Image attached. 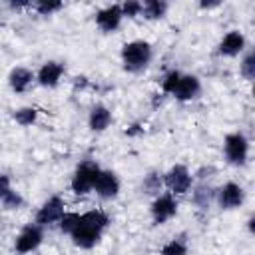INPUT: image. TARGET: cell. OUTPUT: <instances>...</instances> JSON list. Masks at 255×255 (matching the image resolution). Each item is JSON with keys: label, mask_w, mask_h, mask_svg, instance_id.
<instances>
[{"label": "cell", "mask_w": 255, "mask_h": 255, "mask_svg": "<svg viewBox=\"0 0 255 255\" xmlns=\"http://www.w3.org/2000/svg\"><path fill=\"white\" fill-rule=\"evenodd\" d=\"M223 2L221 0H199V10H215V8H219Z\"/></svg>", "instance_id": "29"}, {"label": "cell", "mask_w": 255, "mask_h": 255, "mask_svg": "<svg viewBox=\"0 0 255 255\" xmlns=\"http://www.w3.org/2000/svg\"><path fill=\"white\" fill-rule=\"evenodd\" d=\"M12 120H14L18 126H22V128H30V126H34V124L38 122V110L32 108V106L18 108V110H14V114H12Z\"/></svg>", "instance_id": "23"}, {"label": "cell", "mask_w": 255, "mask_h": 255, "mask_svg": "<svg viewBox=\"0 0 255 255\" xmlns=\"http://www.w3.org/2000/svg\"><path fill=\"white\" fill-rule=\"evenodd\" d=\"M215 191H217V187H211L207 181H197L191 189L193 205L201 211H207L211 207V203H215Z\"/></svg>", "instance_id": "17"}, {"label": "cell", "mask_w": 255, "mask_h": 255, "mask_svg": "<svg viewBox=\"0 0 255 255\" xmlns=\"http://www.w3.org/2000/svg\"><path fill=\"white\" fill-rule=\"evenodd\" d=\"M64 74H66V66H64V62L48 60V62H44V64L38 68V72H36V84L42 86V88L52 90V88L60 86Z\"/></svg>", "instance_id": "12"}, {"label": "cell", "mask_w": 255, "mask_h": 255, "mask_svg": "<svg viewBox=\"0 0 255 255\" xmlns=\"http://www.w3.org/2000/svg\"><path fill=\"white\" fill-rule=\"evenodd\" d=\"M36 82V72H32L26 66H14L8 74V86L14 94H24L30 90V86Z\"/></svg>", "instance_id": "15"}, {"label": "cell", "mask_w": 255, "mask_h": 255, "mask_svg": "<svg viewBox=\"0 0 255 255\" xmlns=\"http://www.w3.org/2000/svg\"><path fill=\"white\" fill-rule=\"evenodd\" d=\"M42 241H44V227L38 225L36 221L26 223L14 239V251L18 255H28V253L36 251L42 245Z\"/></svg>", "instance_id": "8"}, {"label": "cell", "mask_w": 255, "mask_h": 255, "mask_svg": "<svg viewBox=\"0 0 255 255\" xmlns=\"http://www.w3.org/2000/svg\"><path fill=\"white\" fill-rule=\"evenodd\" d=\"M64 213H66V201H64V197L62 195H50L38 207L34 221L38 225H42L44 229L46 227H54V225L58 227V223H60V219H62Z\"/></svg>", "instance_id": "7"}, {"label": "cell", "mask_w": 255, "mask_h": 255, "mask_svg": "<svg viewBox=\"0 0 255 255\" xmlns=\"http://www.w3.org/2000/svg\"><path fill=\"white\" fill-rule=\"evenodd\" d=\"M100 171L102 167L94 161V159H86V161H80L70 177V189L74 195H88L94 191L96 187V181L100 177Z\"/></svg>", "instance_id": "3"}, {"label": "cell", "mask_w": 255, "mask_h": 255, "mask_svg": "<svg viewBox=\"0 0 255 255\" xmlns=\"http://www.w3.org/2000/svg\"><path fill=\"white\" fill-rule=\"evenodd\" d=\"M6 6L12 12H20V10H32V2L30 0H8Z\"/></svg>", "instance_id": "28"}, {"label": "cell", "mask_w": 255, "mask_h": 255, "mask_svg": "<svg viewBox=\"0 0 255 255\" xmlns=\"http://www.w3.org/2000/svg\"><path fill=\"white\" fill-rule=\"evenodd\" d=\"M247 231H249V233L255 237V213H253V215L247 219Z\"/></svg>", "instance_id": "30"}, {"label": "cell", "mask_w": 255, "mask_h": 255, "mask_svg": "<svg viewBox=\"0 0 255 255\" xmlns=\"http://www.w3.org/2000/svg\"><path fill=\"white\" fill-rule=\"evenodd\" d=\"M122 12H124V18H137L143 12V2L126 0V2H122Z\"/></svg>", "instance_id": "27"}, {"label": "cell", "mask_w": 255, "mask_h": 255, "mask_svg": "<svg viewBox=\"0 0 255 255\" xmlns=\"http://www.w3.org/2000/svg\"><path fill=\"white\" fill-rule=\"evenodd\" d=\"M120 191H122V181H120L118 173L112 171V169H104L102 167L100 177H98L96 187H94V193L104 201H112V199H116L120 195Z\"/></svg>", "instance_id": "13"}, {"label": "cell", "mask_w": 255, "mask_h": 255, "mask_svg": "<svg viewBox=\"0 0 255 255\" xmlns=\"http://www.w3.org/2000/svg\"><path fill=\"white\" fill-rule=\"evenodd\" d=\"M122 68L128 74H141L149 68L153 60V46L147 40H129L122 46L120 52Z\"/></svg>", "instance_id": "2"}, {"label": "cell", "mask_w": 255, "mask_h": 255, "mask_svg": "<svg viewBox=\"0 0 255 255\" xmlns=\"http://www.w3.org/2000/svg\"><path fill=\"white\" fill-rule=\"evenodd\" d=\"M32 10L38 16H52L60 10H64V2H56V0H36L32 2Z\"/></svg>", "instance_id": "24"}, {"label": "cell", "mask_w": 255, "mask_h": 255, "mask_svg": "<svg viewBox=\"0 0 255 255\" xmlns=\"http://www.w3.org/2000/svg\"><path fill=\"white\" fill-rule=\"evenodd\" d=\"M114 122V116H112V110L106 106V104H96L90 108L88 112V128L96 133H102L106 131Z\"/></svg>", "instance_id": "16"}, {"label": "cell", "mask_w": 255, "mask_h": 255, "mask_svg": "<svg viewBox=\"0 0 255 255\" xmlns=\"http://www.w3.org/2000/svg\"><path fill=\"white\" fill-rule=\"evenodd\" d=\"M239 74L247 82H255V46L247 48L239 62Z\"/></svg>", "instance_id": "20"}, {"label": "cell", "mask_w": 255, "mask_h": 255, "mask_svg": "<svg viewBox=\"0 0 255 255\" xmlns=\"http://www.w3.org/2000/svg\"><path fill=\"white\" fill-rule=\"evenodd\" d=\"M177 209H179V203H177V197L173 193H169V191L159 193L149 203L151 223L153 225H165L167 221H171L177 215Z\"/></svg>", "instance_id": "6"}, {"label": "cell", "mask_w": 255, "mask_h": 255, "mask_svg": "<svg viewBox=\"0 0 255 255\" xmlns=\"http://www.w3.org/2000/svg\"><path fill=\"white\" fill-rule=\"evenodd\" d=\"M108 225H110V215L104 209L84 211L80 217V223L74 229V233L70 235V239L78 249H86V251L94 249L102 241V235L108 229Z\"/></svg>", "instance_id": "1"}, {"label": "cell", "mask_w": 255, "mask_h": 255, "mask_svg": "<svg viewBox=\"0 0 255 255\" xmlns=\"http://www.w3.org/2000/svg\"><path fill=\"white\" fill-rule=\"evenodd\" d=\"M243 201H245V189L237 181H225L215 191V203L223 211H233L241 207Z\"/></svg>", "instance_id": "9"}, {"label": "cell", "mask_w": 255, "mask_h": 255, "mask_svg": "<svg viewBox=\"0 0 255 255\" xmlns=\"http://www.w3.org/2000/svg\"><path fill=\"white\" fill-rule=\"evenodd\" d=\"M163 185L169 193L177 195H185L193 189L195 185V177L191 173V169L183 163H175L171 165L167 171H163Z\"/></svg>", "instance_id": "5"}, {"label": "cell", "mask_w": 255, "mask_h": 255, "mask_svg": "<svg viewBox=\"0 0 255 255\" xmlns=\"http://www.w3.org/2000/svg\"><path fill=\"white\" fill-rule=\"evenodd\" d=\"M0 205L4 211H18L24 207V197L18 189H8L4 193H0Z\"/></svg>", "instance_id": "21"}, {"label": "cell", "mask_w": 255, "mask_h": 255, "mask_svg": "<svg viewBox=\"0 0 255 255\" xmlns=\"http://www.w3.org/2000/svg\"><path fill=\"white\" fill-rule=\"evenodd\" d=\"M247 50V38L241 30H229L227 34L221 36L217 44V54L221 58H237Z\"/></svg>", "instance_id": "11"}, {"label": "cell", "mask_w": 255, "mask_h": 255, "mask_svg": "<svg viewBox=\"0 0 255 255\" xmlns=\"http://www.w3.org/2000/svg\"><path fill=\"white\" fill-rule=\"evenodd\" d=\"M187 253H189V245H187L183 235H177V237L169 239L159 249V255H187Z\"/></svg>", "instance_id": "22"}, {"label": "cell", "mask_w": 255, "mask_h": 255, "mask_svg": "<svg viewBox=\"0 0 255 255\" xmlns=\"http://www.w3.org/2000/svg\"><path fill=\"white\" fill-rule=\"evenodd\" d=\"M80 217H82V213H78V211H66V213L62 215L60 223H58L60 233H64V235H72L74 229H76L78 223H80Z\"/></svg>", "instance_id": "25"}, {"label": "cell", "mask_w": 255, "mask_h": 255, "mask_svg": "<svg viewBox=\"0 0 255 255\" xmlns=\"http://www.w3.org/2000/svg\"><path fill=\"white\" fill-rule=\"evenodd\" d=\"M167 10H169V2H165V0H145L141 16L145 20H149V22H155V20L165 18Z\"/></svg>", "instance_id": "19"}, {"label": "cell", "mask_w": 255, "mask_h": 255, "mask_svg": "<svg viewBox=\"0 0 255 255\" xmlns=\"http://www.w3.org/2000/svg\"><path fill=\"white\" fill-rule=\"evenodd\" d=\"M223 157L233 167H243L249 159V139L243 131H229L223 137Z\"/></svg>", "instance_id": "4"}, {"label": "cell", "mask_w": 255, "mask_h": 255, "mask_svg": "<svg viewBox=\"0 0 255 255\" xmlns=\"http://www.w3.org/2000/svg\"><path fill=\"white\" fill-rule=\"evenodd\" d=\"M201 90H203L201 80H199L195 74H181L179 84H177V88H175V92H173L171 96H173L177 102L185 104V102L197 100V98L201 96Z\"/></svg>", "instance_id": "14"}, {"label": "cell", "mask_w": 255, "mask_h": 255, "mask_svg": "<svg viewBox=\"0 0 255 255\" xmlns=\"http://www.w3.org/2000/svg\"><path fill=\"white\" fill-rule=\"evenodd\" d=\"M141 193L143 195H149V197H157L159 193H163L165 185H163V173L155 171V169H149L143 177H141Z\"/></svg>", "instance_id": "18"}, {"label": "cell", "mask_w": 255, "mask_h": 255, "mask_svg": "<svg viewBox=\"0 0 255 255\" xmlns=\"http://www.w3.org/2000/svg\"><path fill=\"white\" fill-rule=\"evenodd\" d=\"M94 22H96V26H98L104 34H114V32H118V30L122 28V22H124L122 2H120V4H108V6H102L100 10H96Z\"/></svg>", "instance_id": "10"}, {"label": "cell", "mask_w": 255, "mask_h": 255, "mask_svg": "<svg viewBox=\"0 0 255 255\" xmlns=\"http://www.w3.org/2000/svg\"><path fill=\"white\" fill-rule=\"evenodd\" d=\"M181 74H183V72H179V70H169V72H165L163 78H161V94L171 96V94L175 92L177 84H179Z\"/></svg>", "instance_id": "26"}]
</instances>
